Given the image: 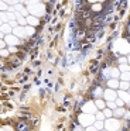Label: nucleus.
I'll return each mask as SVG.
<instances>
[{"label": "nucleus", "instance_id": "obj_34", "mask_svg": "<svg viewBox=\"0 0 130 131\" xmlns=\"http://www.w3.org/2000/svg\"><path fill=\"white\" fill-rule=\"evenodd\" d=\"M90 72H93V73H95V72H98V65H93V66H90Z\"/></svg>", "mask_w": 130, "mask_h": 131}, {"label": "nucleus", "instance_id": "obj_22", "mask_svg": "<svg viewBox=\"0 0 130 131\" xmlns=\"http://www.w3.org/2000/svg\"><path fill=\"white\" fill-rule=\"evenodd\" d=\"M95 117H96V120H102L103 121L105 118H106V116H105V113H103V110L102 111H96V114H95Z\"/></svg>", "mask_w": 130, "mask_h": 131}, {"label": "nucleus", "instance_id": "obj_28", "mask_svg": "<svg viewBox=\"0 0 130 131\" xmlns=\"http://www.w3.org/2000/svg\"><path fill=\"white\" fill-rule=\"evenodd\" d=\"M85 131H98V128L95 125H88V127H85Z\"/></svg>", "mask_w": 130, "mask_h": 131}, {"label": "nucleus", "instance_id": "obj_39", "mask_svg": "<svg viewBox=\"0 0 130 131\" xmlns=\"http://www.w3.org/2000/svg\"><path fill=\"white\" fill-rule=\"evenodd\" d=\"M89 3H96V2H99V0H88Z\"/></svg>", "mask_w": 130, "mask_h": 131}, {"label": "nucleus", "instance_id": "obj_40", "mask_svg": "<svg viewBox=\"0 0 130 131\" xmlns=\"http://www.w3.org/2000/svg\"><path fill=\"white\" fill-rule=\"evenodd\" d=\"M127 62H129V63H130V55H129V58H127Z\"/></svg>", "mask_w": 130, "mask_h": 131}, {"label": "nucleus", "instance_id": "obj_18", "mask_svg": "<svg viewBox=\"0 0 130 131\" xmlns=\"http://www.w3.org/2000/svg\"><path fill=\"white\" fill-rule=\"evenodd\" d=\"M93 125H95V127L98 128V131H100V130H103V127H105V123L102 121V120H96V121L93 123Z\"/></svg>", "mask_w": 130, "mask_h": 131}, {"label": "nucleus", "instance_id": "obj_6", "mask_svg": "<svg viewBox=\"0 0 130 131\" xmlns=\"http://www.w3.org/2000/svg\"><path fill=\"white\" fill-rule=\"evenodd\" d=\"M116 97H117V93L115 92V89H109V88H107L106 90H105L103 99L106 100V102H113V100H116Z\"/></svg>", "mask_w": 130, "mask_h": 131}, {"label": "nucleus", "instance_id": "obj_37", "mask_svg": "<svg viewBox=\"0 0 130 131\" xmlns=\"http://www.w3.org/2000/svg\"><path fill=\"white\" fill-rule=\"evenodd\" d=\"M7 54H8V52L6 51V49H3V51H2V55H3V57H7Z\"/></svg>", "mask_w": 130, "mask_h": 131}, {"label": "nucleus", "instance_id": "obj_42", "mask_svg": "<svg viewBox=\"0 0 130 131\" xmlns=\"http://www.w3.org/2000/svg\"><path fill=\"white\" fill-rule=\"evenodd\" d=\"M99 2H105V0H99Z\"/></svg>", "mask_w": 130, "mask_h": 131}, {"label": "nucleus", "instance_id": "obj_9", "mask_svg": "<svg viewBox=\"0 0 130 131\" xmlns=\"http://www.w3.org/2000/svg\"><path fill=\"white\" fill-rule=\"evenodd\" d=\"M124 114H126V110H124L123 107H116L115 110H113V116H115L116 118H120V117H124Z\"/></svg>", "mask_w": 130, "mask_h": 131}, {"label": "nucleus", "instance_id": "obj_38", "mask_svg": "<svg viewBox=\"0 0 130 131\" xmlns=\"http://www.w3.org/2000/svg\"><path fill=\"white\" fill-rule=\"evenodd\" d=\"M64 104H65V106H71V102H69V100H65Z\"/></svg>", "mask_w": 130, "mask_h": 131}, {"label": "nucleus", "instance_id": "obj_31", "mask_svg": "<svg viewBox=\"0 0 130 131\" xmlns=\"http://www.w3.org/2000/svg\"><path fill=\"white\" fill-rule=\"evenodd\" d=\"M0 9L3 10V12H6V10L8 9V6H7V3H6V2H3L2 4H0Z\"/></svg>", "mask_w": 130, "mask_h": 131}, {"label": "nucleus", "instance_id": "obj_2", "mask_svg": "<svg viewBox=\"0 0 130 131\" xmlns=\"http://www.w3.org/2000/svg\"><path fill=\"white\" fill-rule=\"evenodd\" d=\"M28 12H31V14L42 16V14H44V6L38 3V0H30V6H28Z\"/></svg>", "mask_w": 130, "mask_h": 131}, {"label": "nucleus", "instance_id": "obj_21", "mask_svg": "<svg viewBox=\"0 0 130 131\" xmlns=\"http://www.w3.org/2000/svg\"><path fill=\"white\" fill-rule=\"evenodd\" d=\"M120 89H123V90H129V89H130V82L122 80V82H120Z\"/></svg>", "mask_w": 130, "mask_h": 131}, {"label": "nucleus", "instance_id": "obj_19", "mask_svg": "<svg viewBox=\"0 0 130 131\" xmlns=\"http://www.w3.org/2000/svg\"><path fill=\"white\" fill-rule=\"evenodd\" d=\"M2 30L6 32V34H8L10 31H13V30H11V26H10V23H3V26H2Z\"/></svg>", "mask_w": 130, "mask_h": 131}, {"label": "nucleus", "instance_id": "obj_25", "mask_svg": "<svg viewBox=\"0 0 130 131\" xmlns=\"http://www.w3.org/2000/svg\"><path fill=\"white\" fill-rule=\"evenodd\" d=\"M17 21H18V23L23 26V24H25V23H27V18H23L20 14H17Z\"/></svg>", "mask_w": 130, "mask_h": 131}, {"label": "nucleus", "instance_id": "obj_36", "mask_svg": "<svg viewBox=\"0 0 130 131\" xmlns=\"http://www.w3.org/2000/svg\"><path fill=\"white\" fill-rule=\"evenodd\" d=\"M119 62L120 63H127V59L126 58H119Z\"/></svg>", "mask_w": 130, "mask_h": 131}, {"label": "nucleus", "instance_id": "obj_17", "mask_svg": "<svg viewBox=\"0 0 130 131\" xmlns=\"http://www.w3.org/2000/svg\"><path fill=\"white\" fill-rule=\"evenodd\" d=\"M71 127H72V131H85L83 125H82V124H78V123H73Z\"/></svg>", "mask_w": 130, "mask_h": 131}, {"label": "nucleus", "instance_id": "obj_27", "mask_svg": "<svg viewBox=\"0 0 130 131\" xmlns=\"http://www.w3.org/2000/svg\"><path fill=\"white\" fill-rule=\"evenodd\" d=\"M83 102H85V100L82 99V97H79V99H78V102H76V110H78V108H79V106H81V108H82V106L85 104Z\"/></svg>", "mask_w": 130, "mask_h": 131}, {"label": "nucleus", "instance_id": "obj_15", "mask_svg": "<svg viewBox=\"0 0 130 131\" xmlns=\"http://www.w3.org/2000/svg\"><path fill=\"white\" fill-rule=\"evenodd\" d=\"M27 23L30 26H38V18L34 17V16H30V17H27Z\"/></svg>", "mask_w": 130, "mask_h": 131}, {"label": "nucleus", "instance_id": "obj_33", "mask_svg": "<svg viewBox=\"0 0 130 131\" xmlns=\"http://www.w3.org/2000/svg\"><path fill=\"white\" fill-rule=\"evenodd\" d=\"M92 10H95V12H99V10H100V4H93V6H92Z\"/></svg>", "mask_w": 130, "mask_h": 131}, {"label": "nucleus", "instance_id": "obj_35", "mask_svg": "<svg viewBox=\"0 0 130 131\" xmlns=\"http://www.w3.org/2000/svg\"><path fill=\"white\" fill-rule=\"evenodd\" d=\"M7 16H8V20H11V21H13L14 18H16V16H14V13H13V14H11V13H7Z\"/></svg>", "mask_w": 130, "mask_h": 131}, {"label": "nucleus", "instance_id": "obj_44", "mask_svg": "<svg viewBox=\"0 0 130 131\" xmlns=\"http://www.w3.org/2000/svg\"><path fill=\"white\" fill-rule=\"evenodd\" d=\"M129 90H130V89H129Z\"/></svg>", "mask_w": 130, "mask_h": 131}, {"label": "nucleus", "instance_id": "obj_32", "mask_svg": "<svg viewBox=\"0 0 130 131\" xmlns=\"http://www.w3.org/2000/svg\"><path fill=\"white\" fill-rule=\"evenodd\" d=\"M7 20H8V16L4 14V13H2V21L3 23H7Z\"/></svg>", "mask_w": 130, "mask_h": 131}, {"label": "nucleus", "instance_id": "obj_24", "mask_svg": "<svg viewBox=\"0 0 130 131\" xmlns=\"http://www.w3.org/2000/svg\"><path fill=\"white\" fill-rule=\"evenodd\" d=\"M103 113H105V116H106V118H110V117L113 116V110H112V108H109V107L105 108Z\"/></svg>", "mask_w": 130, "mask_h": 131}, {"label": "nucleus", "instance_id": "obj_5", "mask_svg": "<svg viewBox=\"0 0 130 131\" xmlns=\"http://www.w3.org/2000/svg\"><path fill=\"white\" fill-rule=\"evenodd\" d=\"M96 110H98V107H96L95 102H88L85 103L83 106H82V111L83 113H89V114H96Z\"/></svg>", "mask_w": 130, "mask_h": 131}, {"label": "nucleus", "instance_id": "obj_41", "mask_svg": "<svg viewBox=\"0 0 130 131\" xmlns=\"http://www.w3.org/2000/svg\"><path fill=\"white\" fill-rule=\"evenodd\" d=\"M100 131H109V130H100Z\"/></svg>", "mask_w": 130, "mask_h": 131}, {"label": "nucleus", "instance_id": "obj_43", "mask_svg": "<svg viewBox=\"0 0 130 131\" xmlns=\"http://www.w3.org/2000/svg\"><path fill=\"white\" fill-rule=\"evenodd\" d=\"M129 31H130V28H129Z\"/></svg>", "mask_w": 130, "mask_h": 131}, {"label": "nucleus", "instance_id": "obj_29", "mask_svg": "<svg viewBox=\"0 0 130 131\" xmlns=\"http://www.w3.org/2000/svg\"><path fill=\"white\" fill-rule=\"evenodd\" d=\"M25 32H27V35H33L34 34V28L33 27H27V28H25Z\"/></svg>", "mask_w": 130, "mask_h": 131}, {"label": "nucleus", "instance_id": "obj_10", "mask_svg": "<svg viewBox=\"0 0 130 131\" xmlns=\"http://www.w3.org/2000/svg\"><path fill=\"white\" fill-rule=\"evenodd\" d=\"M107 86H109V89H117V88H120V82H119L117 79H109L107 80Z\"/></svg>", "mask_w": 130, "mask_h": 131}, {"label": "nucleus", "instance_id": "obj_13", "mask_svg": "<svg viewBox=\"0 0 130 131\" xmlns=\"http://www.w3.org/2000/svg\"><path fill=\"white\" fill-rule=\"evenodd\" d=\"M117 94L120 96V99H122V100H124L126 103H129V102H130V92H129V93H126V92L122 90V92H119Z\"/></svg>", "mask_w": 130, "mask_h": 131}, {"label": "nucleus", "instance_id": "obj_3", "mask_svg": "<svg viewBox=\"0 0 130 131\" xmlns=\"http://www.w3.org/2000/svg\"><path fill=\"white\" fill-rule=\"evenodd\" d=\"M115 51H116V54H117V55L130 52V47H129V44H127V41L119 40L117 42H116V45H115Z\"/></svg>", "mask_w": 130, "mask_h": 131}, {"label": "nucleus", "instance_id": "obj_14", "mask_svg": "<svg viewBox=\"0 0 130 131\" xmlns=\"http://www.w3.org/2000/svg\"><path fill=\"white\" fill-rule=\"evenodd\" d=\"M16 130L17 131H28V125L25 123H17L16 124Z\"/></svg>", "mask_w": 130, "mask_h": 131}, {"label": "nucleus", "instance_id": "obj_7", "mask_svg": "<svg viewBox=\"0 0 130 131\" xmlns=\"http://www.w3.org/2000/svg\"><path fill=\"white\" fill-rule=\"evenodd\" d=\"M103 93H105V90L102 88H99V86H96V88L90 92V94H92V97L95 100L96 99H102V97H103Z\"/></svg>", "mask_w": 130, "mask_h": 131}, {"label": "nucleus", "instance_id": "obj_11", "mask_svg": "<svg viewBox=\"0 0 130 131\" xmlns=\"http://www.w3.org/2000/svg\"><path fill=\"white\" fill-rule=\"evenodd\" d=\"M95 104H96V107H98V110H105V108L107 107V103H105L102 99H96Z\"/></svg>", "mask_w": 130, "mask_h": 131}, {"label": "nucleus", "instance_id": "obj_26", "mask_svg": "<svg viewBox=\"0 0 130 131\" xmlns=\"http://www.w3.org/2000/svg\"><path fill=\"white\" fill-rule=\"evenodd\" d=\"M107 107L112 108V110H115L116 107H117V104H116V102L113 100V102H107Z\"/></svg>", "mask_w": 130, "mask_h": 131}, {"label": "nucleus", "instance_id": "obj_23", "mask_svg": "<svg viewBox=\"0 0 130 131\" xmlns=\"http://www.w3.org/2000/svg\"><path fill=\"white\" fill-rule=\"evenodd\" d=\"M119 69H120V72H130V66L127 63H120Z\"/></svg>", "mask_w": 130, "mask_h": 131}, {"label": "nucleus", "instance_id": "obj_4", "mask_svg": "<svg viewBox=\"0 0 130 131\" xmlns=\"http://www.w3.org/2000/svg\"><path fill=\"white\" fill-rule=\"evenodd\" d=\"M105 128L109 131H117L119 128H122V124L119 123V120H116V117L113 118V117H110V118H107L106 121H105Z\"/></svg>", "mask_w": 130, "mask_h": 131}, {"label": "nucleus", "instance_id": "obj_30", "mask_svg": "<svg viewBox=\"0 0 130 131\" xmlns=\"http://www.w3.org/2000/svg\"><path fill=\"white\" fill-rule=\"evenodd\" d=\"M116 104H117V107H123L124 100H122V99H116Z\"/></svg>", "mask_w": 130, "mask_h": 131}, {"label": "nucleus", "instance_id": "obj_1", "mask_svg": "<svg viewBox=\"0 0 130 131\" xmlns=\"http://www.w3.org/2000/svg\"><path fill=\"white\" fill-rule=\"evenodd\" d=\"M96 117L95 114H89V113H81L78 116V121L79 124H82L83 127H88V125H92L95 123Z\"/></svg>", "mask_w": 130, "mask_h": 131}, {"label": "nucleus", "instance_id": "obj_20", "mask_svg": "<svg viewBox=\"0 0 130 131\" xmlns=\"http://www.w3.org/2000/svg\"><path fill=\"white\" fill-rule=\"evenodd\" d=\"M120 79L122 80H126V82H130V72H122Z\"/></svg>", "mask_w": 130, "mask_h": 131}, {"label": "nucleus", "instance_id": "obj_16", "mask_svg": "<svg viewBox=\"0 0 130 131\" xmlns=\"http://www.w3.org/2000/svg\"><path fill=\"white\" fill-rule=\"evenodd\" d=\"M122 75V72H120V69H115V68H112L110 69V76L112 78H115V79H117L119 76Z\"/></svg>", "mask_w": 130, "mask_h": 131}, {"label": "nucleus", "instance_id": "obj_12", "mask_svg": "<svg viewBox=\"0 0 130 131\" xmlns=\"http://www.w3.org/2000/svg\"><path fill=\"white\" fill-rule=\"evenodd\" d=\"M13 32L17 35V37H24L25 35V28H23V27H16V28H13Z\"/></svg>", "mask_w": 130, "mask_h": 131}, {"label": "nucleus", "instance_id": "obj_8", "mask_svg": "<svg viewBox=\"0 0 130 131\" xmlns=\"http://www.w3.org/2000/svg\"><path fill=\"white\" fill-rule=\"evenodd\" d=\"M6 42L8 44V45H18V37L17 35H10V34H7L6 35Z\"/></svg>", "mask_w": 130, "mask_h": 131}]
</instances>
